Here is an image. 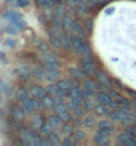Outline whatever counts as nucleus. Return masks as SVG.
<instances>
[{"label":"nucleus","instance_id":"1","mask_svg":"<svg viewBox=\"0 0 136 146\" xmlns=\"http://www.w3.org/2000/svg\"><path fill=\"white\" fill-rule=\"evenodd\" d=\"M72 45H73V48L76 49L77 53L79 54V56H82L83 58L90 57V49H89L87 44L85 42V40L82 38V36L73 33V36H72Z\"/></svg>","mask_w":136,"mask_h":146},{"label":"nucleus","instance_id":"2","mask_svg":"<svg viewBox=\"0 0 136 146\" xmlns=\"http://www.w3.org/2000/svg\"><path fill=\"white\" fill-rule=\"evenodd\" d=\"M5 17L11 24H15L19 28H23V25H25V23H23V17L17 11H8L5 13Z\"/></svg>","mask_w":136,"mask_h":146},{"label":"nucleus","instance_id":"3","mask_svg":"<svg viewBox=\"0 0 136 146\" xmlns=\"http://www.w3.org/2000/svg\"><path fill=\"white\" fill-rule=\"evenodd\" d=\"M73 88V82L72 81H60L58 84H57V94H60V96H66V94H69V92H70V89Z\"/></svg>","mask_w":136,"mask_h":146},{"label":"nucleus","instance_id":"4","mask_svg":"<svg viewBox=\"0 0 136 146\" xmlns=\"http://www.w3.org/2000/svg\"><path fill=\"white\" fill-rule=\"evenodd\" d=\"M118 142L120 143V145H132V146H136V137L128 134L127 131H125V133H120V134L118 135Z\"/></svg>","mask_w":136,"mask_h":146},{"label":"nucleus","instance_id":"5","mask_svg":"<svg viewBox=\"0 0 136 146\" xmlns=\"http://www.w3.org/2000/svg\"><path fill=\"white\" fill-rule=\"evenodd\" d=\"M41 60L45 64V68H57V58L54 57L53 54L48 53V52H42L41 54Z\"/></svg>","mask_w":136,"mask_h":146},{"label":"nucleus","instance_id":"6","mask_svg":"<svg viewBox=\"0 0 136 146\" xmlns=\"http://www.w3.org/2000/svg\"><path fill=\"white\" fill-rule=\"evenodd\" d=\"M82 72L87 73V74H93V73L95 72V65H94V62L90 60V57L83 58V61H82Z\"/></svg>","mask_w":136,"mask_h":146},{"label":"nucleus","instance_id":"7","mask_svg":"<svg viewBox=\"0 0 136 146\" xmlns=\"http://www.w3.org/2000/svg\"><path fill=\"white\" fill-rule=\"evenodd\" d=\"M54 111H56L57 115H60V118L62 119V121H68L69 118H70V115H69V111L66 110V106L64 105H56L54 106Z\"/></svg>","mask_w":136,"mask_h":146},{"label":"nucleus","instance_id":"8","mask_svg":"<svg viewBox=\"0 0 136 146\" xmlns=\"http://www.w3.org/2000/svg\"><path fill=\"white\" fill-rule=\"evenodd\" d=\"M108 134H106V133H103V131H99L95 134L94 137V142L98 143V145H106L107 142H108Z\"/></svg>","mask_w":136,"mask_h":146},{"label":"nucleus","instance_id":"9","mask_svg":"<svg viewBox=\"0 0 136 146\" xmlns=\"http://www.w3.org/2000/svg\"><path fill=\"white\" fill-rule=\"evenodd\" d=\"M60 40H61V45L64 46L65 49H72V37L68 33H61L60 35Z\"/></svg>","mask_w":136,"mask_h":146},{"label":"nucleus","instance_id":"10","mask_svg":"<svg viewBox=\"0 0 136 146\" xmlns=\"http://www.w3.org/2000/svg\"><path fill=\"white\" fill-rule=\"evenodd\" d=\"M98 130L99 131H103L106 134H111L112 133V126L110 125L108 121H99L98 122Z\"/></svg>","mask_w":136,"mask_h":146},{"label":"nucleus","instance_id":"11","mask_svg":"<svg viewBox=\"0 0 136 146\" xmlns=\"http://www.w3.org/2000/svg\"><path fill=\"white\" fill-rule=\"evenodd\" d=\"M58 77V72L57 68H45V80L53 81Z\"/></svg>","mask_w":136,"mask_h":146},{"label":"nucleus","instance_id":"12","mask_svg":"<svg viewBox=\"0 0 136 146\" xmlns=\"http://www.w3.org/2000/svg\"><path fill=\"white\" fill-rule=\"evenodd\" d=\"M42 100V108L45 109H54V98H52V96L46 94L41 98Z\"/></svg>","mask_w":136,"mask_h":146},{"label":"nucleus","instance_id":"13","mask_svg":"<svg viewBox=\"0 0 136 146\" xmlns=\"http://www.w3.org/2000/svg\"><path fill=\"white\" fill-rule=\"evenodd\" d=\"M30 93H32V96L34 97V98H42V97L45 96L46 90L44 88H41V86H33V88L30 89Z\"/></svg>","mask_w":136,"mask_h":146},{"label":"nucleus","instance_id":"14","mask_svg":"<svg viewBox=\"0 0 136 146\" xmlns=\"http://www.w3.org/2000/svg\"><path fill=\"white\" fill-rule=\"evenodd\" d=\"M61 122H62V119L60 118V115H50L49 118H48V123H49L50 126H52V129H57V127L61 125Z\"/></svg>","mask_w":136,"mask_h":146},{"label":"nucleus","instance_id":"15","mask_svg":"<svg viewBox=\"0 0 136 146\" xmlns=\"http://www.w3.org/2000/svg\"><path fill=\"white\" fill-rule=\"evenodd\" d=\"M97 78H98V82L101 85L106 86V88H110V80H108V77H107L103 72H99L98 74H97Z\"/></svg>","mask_w":136,"mask_h":146},{"label":"nucleus","instance_id":"16","mask_svg":"<svg viewBox=\"0 0 136 146\" xmlns=\"http://www.w3.org/2000/svg\"><path fill=\"white\" fill-rule=\"evenodd\" d=\"M23 109L25 110V113H32L34 110V105H33V100L25 98L23 101Z\"/></svg>","mask_w":136,"mask_h":146},{"label":"nucleus","instance_id":"17","mask_svg":"<svg viewBox=\"0 0 136 146\" xmlns=\"http://www.w3.org/2000/svg\"><path fill=\"white\" fill-rule=\"evenodd\" d=\"M70 31L73 32V33H76V35H79V36H83L85 35V31H83L82 25H81L79 23H77V21H74L72 25V29Z\"/></svg>","mask_w":136,"mask_h":146},{"label":"nucleus","instance_id":"18","mask_svg":"<svg viewBox=\"0 0 136 146\" xmlns=\"http://www.w3.org/2000/svg\"><path fill=\"white\" fill-rule=\"evenodd\" d=\"M30 122H32V125H33L34 129H38V130H40V127L42 126V123L45 122V121H44V119H42L40 115H34Z\"/></svg>","mask_w":136,"mask_h":146},{"label":"nucleus","instance_id":"19","mask_svg":"<svg viewBox=\"0 0 136 146\" xmlns=\"http://www.w3.org/2000/svg\"><path fill=\"white\" fill-rule=\"evenodd\" d=\"M12 115H13V118L16 119H23L24 115H25V110H24L23 108H15L13 110H12Z\"/></svg>","mask_w":136,"mask_h":146},{"label":"nucleus","instance_id":"20","mask_svg":"<svg viewBox=\"0 0 136 146\" xmlns=\"http://www.w3.org/2000/svg\"><path fill=\"white\" fill-rule=\"evenodd\" d=\"M50 42L53 46H61V40H60V35L56 32L54 35L53 32H50Z\"/></svg>","mask_w":136,"mask_h":146},{"label":"nucleus","instance_id":"21","mask_svg":"<svg viewBox=\"0 0 136 146\" xmlns=\"http://www.w3.org/2000/svg\"><path fill=\"white\" fill-rule=\"evenodd\" d=\"M73 23H74V20H73L70 16H68V15L64 16V19H62V24H64V28H66V29H72Z\"/></svg>","mask_w":136,"mask_h":146},{"label":"nucleus","instance_id":"22","mask_svg":"<svg viewBox=\"0 0 136 146\" xmlns=\"http://www.w3.org/2000/svg\"><path fill=\"white\" fill-rule=\"evenodd\" d=\"M83 88L87 89V90H90V92H93V93H95L97 89H98V85L95 84V82H93V81H86V82L83 84Z\"/></svg>","mask_w":136,"mask_h":146},{"label":"nucleus","instance_id":"23","mask_svg":"<svg viewBox=\"0 0 136 146\" xmlns=\"http://www.w3.org/2000/svg\"><path fill=\"white\" fill-rule=\"evenodd\" d=\"M50 131H52V126L48 123V121L42 123V126L40 127V133H41V134H45V135H49Z\"/></svg>","mask_w":136,"mask_h":146},{"label":"nucleus","instance_id":"24","mask_svg":"<svg viewBox=\"0 0 136 146\" xmlns=\"http://www.w3.org/2000/svg\"><path fill=\"white\" fill-rule=\"evenodd\" d=\"M33 76L37 78V80H42V78H45V68L41 69V68H36L33 70Z\"/></svg>","mask_w":136,"mask_h":146},{"label":"nucleus","instance_id":"25","mask_svg":"<svg viewBox=\"0 0 136 146\" xmlns=\"http://www.w3.org/2000/svg\"><path fill=\"white\" fill-rule=\"evenodd\" d=\"M45 90H46V94H49V96H56L57 94V85L56 84H50V85H48L45 88Z\"/></svg>","mask_w":136,"mask_h":146},{"label":"nucleus","instance_id":"26","mask_svg":"<svg viewBox=\"0 0 136 146\" xmlns=\"http://www.w3.org/2000/svg\"><path fill=\"white\" fill-rule=\"evenodd\" d=\"M37 3L41 8H52L53 7V0H37Z\"/></svg>","mask_w":136,"mask_h":146},{"label":"nucleus","instance_id":"27","mask_svg":"<svg viewBox=\"0 0 136 146\" xmlns=\"http://www.w3.org/2000/svg\"><path fill=\"white\" fill-rule=\"evenodd\" d=\"M48 137H49V139H48L49 145H57V143H60V139H58L57 134H54V133H50Z\"/></svg>","mask_w":136,"mask_h":146},{"label":"nucleus","instance_id":"28","mask_svg":"<svg viewBox=\"0 0 136 146\" xmlns=\"http://www.w3.org/2000/svg\"><path fill=\"white\" fill-rule=\"evenodd\" d=\"M17 98L20 101H24L25 98H28V90L27 89H19V92H17Z\"/></svg>","mask_w":136,"mask_h":146},{"label":"nucleus","instance_id":"29","mask_svg":"<svg viewBox=\"0 0 136 146\" xmlns=\"http://www.w3.org/2000/svg\"><path fill=\"white\" fill-rule=\"evenodd\" d=\"M95 106H97V105H95L90 98H86V100H85V108H86L87 110H91V109H94Z\"/></svg>","mask_w":136,"mask_h":146},{"label":"nucleus","instance_id":"30","mask_svg":"<svg viewBox=\"0 0 136 146\" xmlns=\"http://www.w3.org/2000/svg\"><path fill=\"white\" fill-rule=\"evenodd\" d=\"M85 125H86V126H89V127L94 126V125H95V118H94V117H91V115H89V117L85 119Z\"/></svg>","mask_w":136,"mask_h":146},{"label":"nucleus","instance_id":"31","mask_svg":"<svg viewBox=\"0 0 136 146\" xmlns=\"http://www.w3.org/2000/svg\"><path fill=\"white\" fill-rule=\"evenodd\" d=\"M73 135H74V139H78V141H81V139H83L85 138V133L83 131H81V130H77V131H74L73 133Z\"/></svg>","mask_w":136,"mask_h":146},{"label":"nucleus","instance_id":"32","mask_svg":"<svg viewBox=\"0 0 136 146\" xmlns=\"http://www.w3.org/2000/svg\"><path fill=\"white\" fill-rule=\"evenodd\" d=\"M72 76L76 77L77 80H78V78H81V77L83 76V73H79V70L78 69H72Z\"/></svg>","mask_w":136,"mask_h":146},{"label":"nucleus","instance_id":"33","mask_svg":"<svg viewBox=\"0 0 136 146\" xmlns=\"http://www.w3.org/2000/svg\"><path fill=\"white\" fill-rule=\"evenodd\" d=\"M125 131H127L128 134H131V135H133V137H136V129H135L133 126H128Z\"/></svg>","mask_w":136,"mask_h":146},{"label":"nucleus","instance_id":"34","mask_svg":"<svg viewBox=\"0 0 136 146\" xmlns=\"http://www.w3.org/2000/svg\"><path fill=\"white\" fill-rule=\"evenodd\" d=\"M38 49L41 50V52H48V45H46L45 42H41V44L38 45Z\"/></svg>","mask_w":136,"mask_h":146},{"label":"nucleus","instance_id":"35","mask_svg":"<svg viewBox=\"0 0 136 146\" xmlns=\"http://www.w3.org/2000/svg\"><path fill=\"white\" fill-rule=\"evenodd\" d=\"M61 143H62V145H73V143H74V141H73L72 138H65Z\"/></svg>","mask_w":136,"mask_h":146},{"label":"nucleus","instance_id":"36","mask_svg":"<svg viewBox=\"0 0 136 146\" xmlns=\"http://www.w3.org/2000/svg\"><path fill=\"white\" fill-rule=\"evenodd\" d=\"M70 4H73V5H78L79 3H82L83 0H68Z\"/></svg>","mask_w":136,"mask_h":146},{"label":"nucleus","instance_id":"37","mask_svg":"<svg viewBox=\"0 0 136 146\" xmlns=\"http://www.w3.org/2000/svg\"><path fill=\"white\" fill-rule=\"evenodd\" d=\"M64 131L66 133V134H70V133H72V129H70L69 126H65L64 127Z\"/></svg>","mask_w":136,"mask_h":146},{"label":"nucleus","instance_id":"38","mask_svg":"<svg viewBox=\"0 0 136 146\" xmlns=\"http://www.w3.org/2000/svg\"><path fill=\"white\" fill-rule=\"evenodd\" d=\"M20 1V4H21V5H27L28 4V0H19Z\"/></svg>","mask_w":136,"mask_h":146},{"label":"nucleus","instance_id":"39","mask_svg":"<svg viewBox=\"0 0 136 146\" xmlns=\"http://www.w3.org/2000/svg\"><path fill=\"white\" fill-rule=\"evenodd\" d=\"M7 1H13V0H7Z\"/></svg>","mask_w":136,"mask_h":146}]
</instances>
